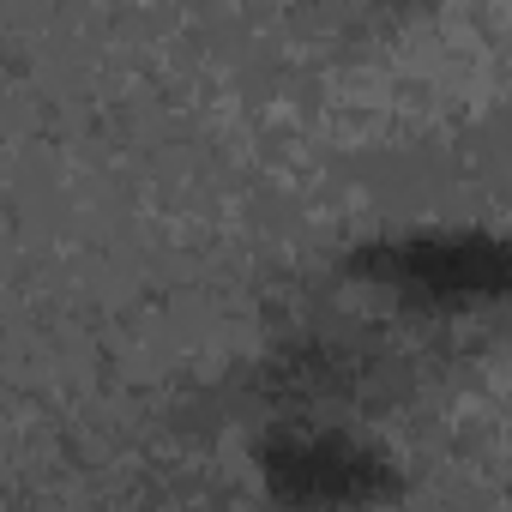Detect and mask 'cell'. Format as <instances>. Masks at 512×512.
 I'll return each mask as SVG.
<instances>
[{
    "instance_id": "obj_1",
    "label": "cell",
    "mask_w": 512,
    "mask_h": 512,
    "mask_svg": "<svg viewBox=\"0 0 512 512\" xmlns=\"http://www.w3.org/2000/svg\"><path fill=\"white\" fill-rule=\"evenodd\" d=\"M350 284L386 290L398 308L416 314H464V308H494L506 284V253L488 235H404V241H374L344 266Z\"/></svg>"
},
{
    "instance_id": "obj_2",
    "label": "cell",
    "mask_w": 512,
    "mask_h": 512,
    "mask_svg": "<svg viewBox=\"0 0 512 512\" xmlns=\"http://www.w3.org/2000/svg\"><path fill=\"white\" fill-rule=\"evenodd\" d=\"M266 476L284 500H368V494H380V458L332 428L278 434L266 446Z\"/></svg>"
}]
</instances>
